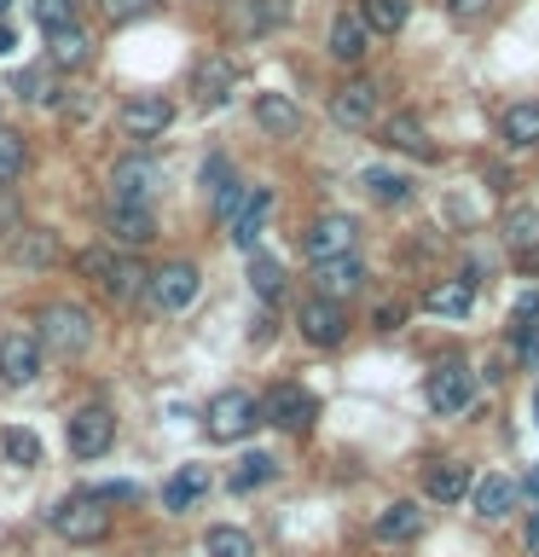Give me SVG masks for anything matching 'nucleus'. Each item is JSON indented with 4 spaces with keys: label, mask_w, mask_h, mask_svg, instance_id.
<instances>
[{
    "label": "nucleus",
    "mask_w": 539,
    "mask_h": 557,
    "mask_svg": "<svg viewBox=\"0 0 539 557\" xmlns=\"http://www.w3.org/2000/svg\"><path fill=\"white\" fill-rule=\"evenodd\" d=\"M35 325H41L35 343H47L52 355H87V348H93V313L76 308V302H52Z\"/></svg>",
    "instance_id": "1"
},
{
    "label": "nucleus",
    "mask_w": 539,
    "mask_h": 557,
    "mask_svg": "<svg viewBox=\"0 0 539 557\" xmlns=\"http://www.w3.org/2000/svg\"><path fill=\"white\" fill-rule=\"evenodd\" d=\"M261 424V407L243 389H221L215 400L203 407V430H209V442H243Z\"/></svg>",
    "instance_id": "2"
},
{
    "label": "nucleus",
    "mask_w": 539,
    "mask_h": 557,
    "mask_svg": "<svg viewBox=\"0 0 539 557\" xmlns=\"http://www.w3.org/2000/svg\"><path fill=\"white\" fill-rule=\"evenodd\" d=\"M52 529H59V540H70V546H93V540L111 534V511H104L93 494H76L52 511Z\"/></svg>",
    "instance_id": "3"
},
{
    "label": "nucleus",
    "mask_w": 539,
    "mask_h": 557,
    "mask_svg": "<svg viewBox=\"0 0 539 557\" xmlns=\"http://www.w3.org/2000/svg\"><path fill=\"white\" fill-rule=\"evenodd\" d=\"M82 273L99 278V290L111 296V302H134V296L146 290V273H139L128 256H111V250H87L82 256Z\"/></svg>",
    "instance_id": "4"
},
{
    "label": "nucleus",
    "mask_w": 539,
    "mask_h": 557,
    "mask_svg": "<svg viewBox=\"0 0 539 557\" xmlns=\"http://www.w3.org/2000/svg\"><path fill=\"white\" fill-rule=\"evenodd\" d=\"M146 290H151V302L163 313H186L191 302H198V290H203V273L191 268V261H163V268L146 278Z\"/></svg>",
    "instance_id": "5"
},
{
    "label": "nucleus",
    "mask_w": 539,
    "mask_h": 557,
    "mask_svg": "<svg viewBox=\"0 0 539 557\" xmlns=\"http://www.w3.org/2000/svg\"><path fill=\"white\" fill-rule=\"evenodd\" d=\"M429 407L447 412V418L469 412V407H476V372H469L464 360H441L429 372Z\"/></svg>",
    "instance_id": "6"
},
{
    "label": "nucleus",
    "mask_w": 539,
    "mask_h": 557,
    "mask_svg": "<svg viewBox=\"0 0 539 557\" xmlns=\"http://www.w3.org/2000/svg\"><path fill=\"white\" fill-rule=\"evenodd\" d=\"M354 244H360V221L354 215H342V209H330V215H319L302 233V250L308 261H330V256H354Z\"/></svg>",
    "instance_id": "7"
},
{
    "label": "nucleus",
    "mask_w": 539,
    "mask_h": 557,
    "mask_svg": "<svg viewBox=\"0 0 539 557\" xmlns=\"http://www.w3.org/2000/svg\"><path fill=\"white\" fill-rule=\"evenodd\" d=\"M116 442V418L111 407H76L70 412V453L87 465V459H99V453H111Z\"/></svg>",
    "instance_id": "8"
},
{
    "label": "nucleus",
    "mask_w": 539,
    "mask_h": 557,
    "mask_svg": "<svg viewBox=\"0 0 539 557\" xmlns=\"http://www.w3.org/2000/svg\"><path fill=\"white\" fill-rule=\"evenodd\" d=\"M313 418H319V400H313L302 383H278V389L267 395V424L285 430V435H308Z\"/></svg>",
    "instance_id": "9"
},
{
    "label": "nucleus",
    "mask_w": 539,
    "mask_h": 557,
    "mask_svg": "<svg viewBox=\"0 0 539 557\" xmlns=\"http://www.w3.org/2000/svg\"><path fill=\"white\" fill-rule=\"evenodd\" d=\"M296 325H302V337L313 348H337L348 337V313H342V302H330V296H308V302L296 308Z\"/></svg>",
    "instance_id": "10"
},
{
    "label": "nucleus",
    "mask_w": 539,
    "mask_h": 557,
    "mask_svg": "<svg viewBox=\"0 0 539 557\" xmlns=\"http://www.w3.org/2000/svg\"><path fill=\"white\" fill-rule=\"evenodd\" d=\"M35 377H41V343H35L29 331L0 337V383H7V389H29Z\"/></svg>",
    "instance_id": "11"
},
{
    "label": "nucleus",
    "mask_w": 539,
    "mask_h": 557,
    "mask_svg": "<svg viewBox=\"0 0 539 557\" xmlns=\"http://www.w3.org/2000/svg\"><path fill=\"white\" fill-rule=\"evenodd\" d=\"M104 233H111L116 250H146V244L156 238V221H151V209L146 203H116L104 209Z\"/></svg>",
    "instance_id": "12"
},
{
    "label": "nucleus",
    "mask_w": 539,
    "mask_h": 557,
    "mask_svg": "<svg viewBox=\"0 0 539 557\" xmlns=\"http://www.w3.org/2000/svg\"><path fill=\"white\" fill-rule=\"evenodd\" d=\"M116 122H122V134H128V139H156L174 122V104L163 94H139V99H128L116 111Z\"/></svg>",
    "instance_id": "13"
},
{
    "label": "nucleus",
    "mask_w": 539,
    "mask_h": 557,
    "mask_svg": "<svg viewBox=\"0 0 539 557\" xmlns=\"http://www.w3.org/2000/svg\"><path fill=\"white\" fill-rule=\"evenodd\" d=\"M156 181H163V174H156L151 157L128 151V157H122V163L111 169V198H116V203H146L151 191H156Z\"/></svg>",
    "instance_id": "14"
},
{
    "label": "nucleus",
    "mask_w": 539,
    "mask_h": 557,
    "mask_svg": "<svg viewBox=\"0 0 539 557\" xmlns=\"http://www.w3.org/2000/svg\"><path fill=\"white\" fill-rule=\"evenodd\" d=\"M330 116L342 122V128H372V116H377V87L354 76V82H342L337 94H330Z\"/></svg>",
    "instance_id": "15"
},
{
    "label": "nucleus",
    "mask_w": 539,
    "mask_h": 557,
    "mask_svg": "<svg viewBox=\"0 0 539 557\" xmlns=\"http://www.w3.org/2000/svg\"><path fill=\"white\" fill-rule=\"evenodd\" d=\"M267 215H273V191H267V186H250V191H243V209L233 215V226H226V238H233L238 250H255Z\"/></svg>",
    "instance_id": "16"
},
{
    "label": "nucleus",
    "mask_w": 539,
    "mask_h": 557,
    "mask_svg": "<svg viewBox=\"0 0 539 557\" xmlns=\"http://www.w3.org/2000/svg\"><path fill=\"white\" fill-rule=\"evenodd\" d=\"M313 285H319V296H330V302H348L360 285H365V268L354 256H330V261H313Z\"/></svg>",
    "instance_id": "17"
},
{
    "label": "nucleus",
    "mask_w": 539,
    "mask_h": 557,
    "mask_svg": "<svg viewBox=\"0 0 539 557\" xmlns=\"http://www.w3.org/2000/svg\"><path fill=\"white\" fill-rule=\"evenodd\" d=\"M469 302H476V273L441 278V285H429V290H424V313H447V320H464Z\"/></svg>",
    "instance_id": "18"
},
{
    "label": "nucleus",
    "mask_w": 539,
    "mask_h": 557,
    "mask_svg": "<svg viewBox=\"0 0 539 557\" xmlns=\"http://www.w3.org/2000/svg\"><path fill=\"white\" fill-rule=\"evenodd\" d=\"M87 59H93V35L64 24V29H47V64L52 70H82Z\"/></svg>",
    "instance_id": "19"
},
{
    "label": "nucleus",
    "mask_w": 539,
    "mask_h": 557,
    "mask_svg": "<svg viewBox=\"0 0 539 557\" xmlns=\"http://www.w3.org/2000/svg\"><path fill=\"white\" fill-rule=\"evenodd\" d=\"M325 47H330V59H337V64H360L365 52H372V29H365L354 12H342L337 24H330V35H325Z\"/></svg>",
    "instance_id": "20"
},
{
    "label": "nucleus",
    "mask_w": 539,
    "mask_h": 557,
    "mask_svg": "<svg viewBox=\"0 0 539 557\" xmlns=\"http://www.w3.org/2000/svg\"><path fill=\"white\" fill-rule=\"evenodd\" d=\"M383 146H394V151H406V157H435V146H429V128L417 122L412 111H400V116H389L383 122Z\"/></svg>",
    "instance_id": "21"
},
{
    "label": "nucleus",
    "mask_w": 539,
    "mask_h": 557,
    "mask_svg": "<svg viewBox=\"0 0 539 557\" xmlns=\"http://www.w3.org/2000/svg\"><path fill=\"white\" fill-rule=\"evenodd\" d=\"M499 134H504V146H511V151L539 146V99H516L511 111L499 116Z\"/></svg>",
    "instance_id": "22"
},
{
    "label": "nucleus",
    "mask_w": 539,
    "mask_h": 557,
    "mask_svg": "<svg viewBox=\"0 0 539 557\" xmlns=\"http://www.w3.org/2000/svg\"><path fill=\"white\" fill-rule=\"evenodd\" d=\"M203 494H209V470L186 465V470H174V476L163 482V511H186V505H198Z\"/></svg>",
    "instance_id": "23"
},
{
    "label": "nucleus",
    "mask_w": 539,
    "mask_h": 557,
    "mask_svg": "<svg viewBox=\"0 0 539 557\" xmlns=\"http://www.w3.org/2000/svg\"><path fill=\"white\" fill-rule=\"evenodd\" d=\"M383 546H394V540H417L424 534V511H417L412 499H400V505H389V511L377 517V529H372Z\"/></svg>",
    "instance_id": "24"
},
{
    "label": "nucleus",
    "mask_w": 539,
    "mask_h": 557,
    "mask_svg": "<svg viewBox=\"0 0 539 557\" xmlns=\"http://www.w3.org/2000/svg\"><path fill=\"white\" fill-rule=\"evenodd\" d=\"M250 285H255V296H261V302H285V290H290V273L278 268V256H267V250H250Z\"/></svg>",
    "instance_id": "25"
},
{
    "label": "nucleus",
    "mask_w": 539,
    "mask_h": 557,
    "mask_svg": "<svg viewBox=\"0 0 539 557\" xmlns=\"http://www.w3.org/2000/svg\"><path fill=\"white\" fill-rule=\"evenodd\" d=\"M255 122L267 134H296L302 128V111H296L290 94H255Z\"/></svg>",
    "instance_id": "26"
},
{
    "label": "nucleus",
    "mask_w": 539,
    "mask_h": 557,
    "mask_svg": "<svg viewBox=\"0 0 539 557\" xmlns=\"http://www.w3.org/2000/svg\"><path fill=\"white\" fill-rule=\"evenodd\" d=\"M464 487H476V482H469V470H464L459 459H441V465H429V476H424V494H429V499H441V505L464 499Z\"/></svg>",
    "instance_id": "27"
},
{
    "label": "nucleus",
    "mask_w": 539,
    "mask_h": 557,
    "mask_svg": "<svg viewBox=\"0 0 539 557\" xmlns=\"http://www.w3.org/2000/svg\"><path fill=\"white\" fill-rule=\"evenodd\" d=\"M406 12H412V0H360L354 17L372 35H394V29H406Z\"/></svg>",
    "instance_id": "28"
},
{
    "label": "nucleus",
    "mask_w": 539,
    "mask_h": 557,
    "mask_svg": "<svg viewBox=\"0 0 539 557\" xmlns=\"http://www.w3.org/2000/svg\"><path fill=\"white\" fill-rule=\"evenodd\" d=\"M522 494H516V482L511 476H481L476 482V511L487 517V522H499V517H511V505H516Z\"/></svg>",
    "instance_id": "29"
},
{
    "label": "nucleus",
    "mask_w": 539,
    "mask_h": 557,
    "mask_svg": "<svg viewBox=\"0 0 539 557\" xmlns=\"http://www.w3.org/2000/svg\"><path fill=\"white\" fill-rule=\"evenodd\" d=\"M0 459H7L12 470H35V465H41V435L24 430V424L0 430Z\"/></svg>",
    "instance_id": "30"
},
{
    "label": "nucleus",
    "mask_w": 539,
    "mask_h": 557,
    "mask_svg": "<svg viewBox=\"0 0 539 557\" xmlns=\"http://www.w3.org/2000/svg\"><path fill=\"white\" fill-rule=\"evenodd\" d=\"M233 82H238V70H233V59H209L203 70H198V104H226V94H233Z\"/></svg>",
    "instance_id": "31"
},
{
    "label": "nucleus",
    "mask_w": 539,
    "mask_h": 557,
    "mask_svg": "<svg viewBox=\"0 0 539 557\" xmlns=\"http://www.w3.org/2000/svg\"><path fill=\"white\" fill-rule=\"evenodd\" d=\"M360 186H365V198H372V203H406L412 198V181H406V174H394V169H365Z\"/></svg>",
    "instance_id": "32"
},
{
    "label": "nucleus",
    "mask_w": 539,
    "mask_h": 557,
    "mask_svg": "<svg viewBox=\"0 0 539 557\" xmlns=\"http://www.w3.org/2000/svg\"><path fill=\"white\" fill-rule=\"evenodd\" d=\"M278 476V459L273 453H243L238 470H233V494H255V487H267Z\"/></svg>",
    "instance_id": "33"
},
{
    "label": "nucleus",
    "mask_w": 539,
    "mask_h": 557,
    "mask_svg": "<svg viewBox=\"0 0 539 557\" xmlns=\"http://www.w3.org/2000/svg\"><path fill=\"white\" fill-rule=\"evenodd\" d=\"M504 244H511L516 256H534L539 250V209H511V215H504Z\"/></svg>",
    "instance_id": "34"
},
{
    "label": "nucleus",
    "mask_w": 539,
    "mask_h": 557,
    "mask_svg": "<svg viewBox=\"0 0 539 557\" xmlns=\"http://www.w3.org/2000/svg\"><path fill=\"white\" fill-rule=\"evenodd\" d=\"M203 552L209 557H255V540L243 529H233V522H215V529L203 534Z\"/></svg>",
    "instance_id": "35"
},
{
    "label": "nucleus",
    "mask_w": 539,
    "mask_h": 557,
    "mask_svg": "<svg viewBox=\"0 0 539 557\" xmlns=\"http://www.w3.org/2000/svg\"><path fill=\"white\" fill-rule=\"evenodd\" d=\"M24 163H29V151H24V134L0 128V186H12L17 174H24Z\"/></svg>",
    "instance_id": "36"
},
{
    "label": "nucleus",
    "mask_w": 539,
    "mask_h": 557,
    "mask_svg": "<svg viewBox=\"0 0 539 557\" xmlns=\"http://www.w3.org/2000/svg\"><path fill=\"white\" fill-rule=\"evenodd\" d=\"M12 250H17V261H29V268H41V261H52V256H59V244H52L47 233H12Z\"/></svg>",
    "instance_id": "37"
},
{
    "label": "nucleus",
    "mask_w": 539,
    "mask_h": 557,
    "mask_svg": "<svg viewBox=\"0 0 539 557\" xmlns=\"http://www.w3.org/2000/svg\"><path fill=\"white\" fill-rule=\"evenodd\" d=\"M12 94H17V99H29V104H41V99H59V94H52V82H47V70H17Z\"/></svg>",
    "instance_id": "38"
},
{
    "label": "nucleus",
    "mask_w": 539,
    "mask_h": 557,
    "mask_svg": "<svg viewBox=\"0 0 539 557\" xmlns=\"http://www.w3.org/2000/svg\"><path fill=\"white\" fill-rule=\"evenodd\" d=\"M35 24H41V29L76 24V0H35Z\"/></svg>",
    "instance_id": "39"
},
{
    "label": "nucleus",
    "mask_w": 539,
    "mask_h": 557,
    "mask_svg": "<svg viewBox=\"0 0 539 557\" xmlns=\"http://www.w3.org/2000/svg\"><path fill=\"white\" fill-rule=\"evenodd\" d=\"M99 12L111 17V24H134V17H151L156 0H99Z\"/></svg>",
    "instance_id": "40"
},
{
    "label": "nucleus",
    "mask_w": 539,
    "mask_h": 557,
    "mask_svg": "<svg viewBox=\"0 0 539 557\" xmlns=\"http://www.w3.org/2000/svg\"><path fill=\"white\" fill-rule=\"evenodd\" d=\"M511 348H516L522 366H534V372H539V325H511Z\"/></svg>",
    "instance_id": "41"
},
{
    "label": "nucleus",
    "mask_w": 539,
    "mask_h": 557,
    "mask_svg": "<svg viewBox=\"0 0 539 557\" xmlns=\"http://www.w3.org/2000/svg\"><path fill=\"white\" fill-rule=\"evenodd\" d=\"M243 191H250V186H233V181L215 186V221H221V226H233V215L243 209Z\"/></svg>",
    "instance_id": "42"
},
{
    "label": "nucleus",
    "mask_w": 539,
    "mask_h": 557,
    "mask_svg": "<svg viewBox=\"0 0 539 557\" xmlns=\"http://www.w3.org/2000/svg\"><path fill=\"white\" fill-rule=\"evenodd\" d=\"M511 325H539V290H522L511 302Z\"/></svg>",
    "instance_id": "43"
},
{
    "label": "nucleus",
    "mask_w": 539,
    "mask_h": 557,
    "mask_svg": "<svg viewBox=\"0 0 539 557\" xmlns=\"http://www.w3.org/2000/svg\"><path fill=\"white\" fill-rule=\"evenodd\" d=\"M93 499L99 505H128V499H139V487L134 482H104V487H93Z\"/></svg>",
    "instance_id": "44"
},
{
    "label": "nucleus",
    "mask_w": 539,
    "mask_h": 557,
    "mask_svg": "<svg viewBox=\"0 0 539 557\" xmlns=\"http://www.w3.org/2000/svg\"><path fill=\"white\" fill-rule=\"evenodd\" d=\"M487 7H493V0H447V12H452V17H481Z\"/></svg>",
    "instance_id": "45"
},
{
    "label": "nucleus",
    "mask_w": 539,
    "mask_h": 557,
    "mask_svg": "<svg viewBox=\"0 0 539 557\" xmlns=\"http://www.w3.org/2000/svg\"><path fill=\"white\" fill-rule=\"evenodd\" d=\"M203 186H209V191L226 186V157H209V163H203Z\"/></svg>",
    "instance_id": "46"
},
{
    "label": "nucleus",
    "mask_w": 539,
    "mask_h": 557,
    "mask_svg": "<svg viewBox=\"0 0 539 557\" xmlns=\"http://www.w3.org/2000/svg\"><path fill=\"white\" fill-rule=\"evenodd\" d=\"M516 494H522V499H528V505H534V511H539V465H534V470H528V476H522V482H516Z\"/></svg>",
    "instance_id": "47"
},
{
    "label": "nucleus",
    "mask_w": 539,
    "mask_h": 557,
    "mask_svg": "<svg viewBox=\"0 0 539 557\" xmlns=\"http://www.w3.org/2000/svg\"><path fill=\"white\" fill-rule=\"evenodd\" d=\"M400 320H406V308H400V302H389V308H377V331H394Z\"/></svg>",
    "instance_id": "48"
},
{
    "label": "nucleus",
    "mask_w": 539,
    "mask_h": 557,
    "mask_svg": "<svg viewBox=\"0 0 539 557\" xmlns=\"http://www.w3.org/2000/svg\"><path fill=\"white\" fill-rule=\"evenodd\" d=\"M0 233H17V203L0 191Z\"/></svg>",
    "instance_id": "49"
},
{
    "label": "nucleus",
    "mask_w": 539,
    "mask_h": 557,
    "mask_svg": "<svg viewBox=\"0 0 539 557\" xmlns=\"http://www.w3.org/2000/svg\"><path fill=\"white\" fill-rule=\"evenodd\" d=\"M12 47H17V35H12V24H0V59H7Z\"/></svg>",
    "instance_id": "50"
},
{
    "label": "nucleus",
    "mask_w": 539,
    "mask_h": 557,
    "mask_svg": "<svg viewBox=\"0 0 539 557\" xmlns=\"http://www.w3.org/2000/svg\"><path fill=\"white\" fill-rule=\"evenodd\" d=\"M528 552L539 557V511H534V522H528Z\"/></svg>",
    "instance_id": "51"
},
{
    "label": "nucleus",
    "mask_w": 539,
    "mask_h": 557,
    "mask_svg": "<svg viewBox=\"0 0 539 557\" xmlns=\"http://www.w3.org/2000/svg\"><path fill=\"white\" fill-rule=\"evenodd\" d=\"M534 424H539V389H534Z\"/></svg>",
    "instance_id": "52"
},
{
    "label": "nucleus",
    "mask_w": 539,
    "mask_h": 557,
    "mask_svg": "<svg viewBox=\"0 0 539 557\" xmlns=\"http://www.w3.org/2000/svg\"><path fill=\"white\" fill-rule=\"evenodd\" d=\"M7 7H12V0H0V17H7Z\"/></svg>",
    "instance_id": "53"
}]
</instances>
